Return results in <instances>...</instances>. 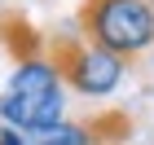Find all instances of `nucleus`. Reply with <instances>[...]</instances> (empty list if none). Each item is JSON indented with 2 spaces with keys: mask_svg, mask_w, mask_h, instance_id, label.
<instances>
[{
  "mask_svg": "<svg viewBox=\"0 0 154 145\" xmlns=\"http://www.w3.org/2000/svg\"><path fill=\"white\" fill-rule=\"evenodd\" d=\"M145 5H150V9H154V0H145Z\"/></svg>",
  "mask_w": 154,
  "mask_h": 145,
  "instance_id": "39448f33",
  "label": "nucleus"
},
{
  "mask_svg": "<svg viewBox=\"0 0 154 145\" xmlns=\"http://www.w3.org/2000/svg\"><path fill=\"white\" fill-rule=\"evenodd\" d=\"M44 62L57 71V79L66 88H75L79 97H106L119 88L128 62L110 57L101 48H93L88 40L75 35H44Z\"/></svg>",
  "mask_w": 154,
  "mask_h": 145,
  "instance_id": "7ed1b4c3",
  "label": "nucleus"
},
{
  "mask_svg": "<svg viewBox=\"0 0 154 145\" xmlns=\"http://www.w3.org/2000/svg\"><path fill=\"white\" fill-rule=\"evenodd\" d=\"M75 26L93 48L128 66L154 44V9L145 0H84L75 9Z\"/></svg>",
  "mask_w": 154,
  "mask_h": 145,
  "instance_id": "f257e3e1",
  "label": "nucleus"
},
{
  "mask_svg": "<svg viewBox=\"0 0 154 145\" xmlns=\"http://www.w3.org/2000/svg\"><path fill=\"white\" fill-rule=\"evenodd\" d=\"M0 145H26L18 128H0Z\"/></svg>",
  "mask_w": 154,
  "mask_h": 145,
  "instance_id": "20e7f679",
  "label": "nucleus"
},
{
  "mask_svg": "<svg viewBox=\"0 0 154 145\" xmlns=\"http://www.w3.org/2000/svg\"><path fill=\"white\" fill-rule=\"evenodd\" d=\"M0 119L5 128H18V132H44V128L66 123V92H62L57 71L44 62V53L31 62H18L0 97Z\"/></svg>",
  "mask_w": 154,
  "mask_h": 145,
  "instance_id": "f03ea898",
  "label": "nucleus"
}]
</instances>
